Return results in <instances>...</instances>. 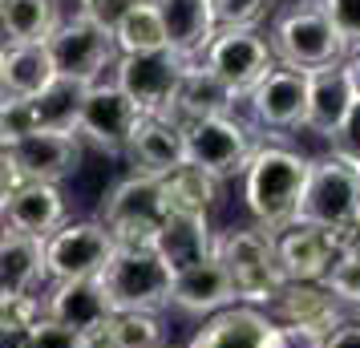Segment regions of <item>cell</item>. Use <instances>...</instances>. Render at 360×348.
I'll return each instance as SVG.
<instances>
[{
  "label": "cell",
  "mask_w": 360,
  "mask_h": 348,
  "mask_svg": "<svg viewBox=\"0 0 360 348\" xmlns=\"http://www.w3.org/2000/svg\"><path fill=\"white\" fill-rule=\"evenodd\" d=\"M311 158L295 154L288 146H259L243 170V202L255 227L267 235H279L300 215L304 183H308Z\"/></svg>",
  "instance_id": "cell-1"
},
{
  "label": "cell",
  "mask_w": 360,
  "mask_h": 348,
  "mask_svg": "<svg viewBox=\"0 0 360 348\" xmlns=\"http://www.w3.org/2000/svg\"><path fill=\"white\" fill-rule=\"evenodd\" d=\"M214 259L223 264L231 288H235V304H247V308H267L271 296L288 283L276 259V235L259 231V227L219 231L214 235Z\"/></svg>",
  "instance_id": "cell-2"
},
{
  "label": "cell",
  "mask_w": 360,
  "mask_h": 348,
  "mask_svg": "<svg viewBox=\"0 0 360 348\" xmlns=\"http://www.w3.org/2000/svg\"><path fill=\"white\" fill-rule=\"evenodd\" d=\"M174 271L158 259L154 247H114L110 264L101 267V292L114 312H162L170 304Z\"/></svg>",
  "instance_id": "cell-3"
},
{
  "label": "cell",
  "mask_w": 360,
  "mask_h": 348,
  "mask_svg": "<svg viewBox=\"0 0 360 348\" xmlns=\"http://www.w3.org/2000/svg\"><path fill=\"white\" fill-rule=\"evenodd\" d=\"M98 223L110 231L114 247H154L166 223L162 186L150 174H126L122 183L101 199Z\"/></svg>",
  "instance_id": "cell-4"
},
{
  "label": "cell",
  "mask_w": 360,
  "mask_h": 348,
  "mask_svg": "<svg viewBox=\"0 0 360 348\" xmlns=\"http://www.w3.org/2000/svg\"><path fill=\"white\" fill-rule=\"evenodd\" d=\"M360 219V170L340 158H316L308 166V183L300 199L295 223H311L324 231L348 235Z\"/></svg>",
  "instance_id": "cell-5"
},
{
  "label": "cell",
  "mask_w": 360,
  "mask_h": 348,
  "mask_svg": "<svg viewBox=\"0 0 360 348\" xmlns=\"http://www.w3.org/2000/svg\"><path fill=\"white\" fill-rule=\"evenodd\" d=\"M271 53H276V65L300 69V73H311V69H328L344 61V41L336 37L332 20L324 17L320 4H295L283 17L276 20L271 29Z\"/></svg>",
  "instance_id": "cell-6"
},
{
  "label": "cell",
  "mask_w": 360,
  "mask_h": 348,
  "mask_svg": "<svg viewBox=\"0 0 360 348\" xmlns=\"http://www.w3.org/2000/svg\"><path fill=\"white\" fill-rule=\"evenodd\" d=\"M182 138H186V162L198 166V170H207L214 183L243 174L247 162H251V154L259 150L251 142V130L235 114L191 122V126H182Z\"/></svg>",
  "instance_id": "cell-7"
},
{
  "label": "cell",
  "mask_w": 360,
  "mask_h": 348,
  "mask_svg": "<svg viewBox=\"0 0 360 348\" xmlns=\"http://www.w3.org/2000/svg\"><path fill=\"white\" fill-rule=\"evenodd\" d=\"M114 255V239L98 219H69L45 239V280H98Z\"/></svg>",
  "instance_id": "cell-8"
},
{
  "label": "cell",
  "mask_w": 360,
  "mask_h": 348,
  "mask_svg": "<svg viewBox=\"0 0 360 348\" xmlns=\"http://www.w3.org/2000/svg\"><path fill=\"white\" fill-rule=\"evenodd\" d=\"M186 61H179L170 49L158 53H117L114 61V85L134 101L142 117H170L174 85H179Z\"/></svg>",
  "instance_id": "cell-9"
},
{
  "label": "cell",
  "mask_w": 360,
  "mask_h": 348,
  "mask_svg": "<svg viewBox=\"0 0 360 348\" xmlns=\"http://www.w3.org/2000/svg\"><path fill=\"white\" fill-rule=\"evenodd\" d=\"M45 45H49V57H53L57 77H73V82H85V85L101 82V77L114 69V61H117L114 33H105V29H98V25H89L85 17L61 20Z\"/></svg>",
  "instance_id": "cell-10"
},
{
  "label": "cell",
  "mask_w": 360,
  "mask_h": 348,
  "mask_svg": "<svg viewBox=\"0 0 360 348\" xmlns=\"http://www.w3.org/2000/svg\"><path fill=\"white\" fill-rule=\"evenodd\" d=\"M202 65L243 101L263 73L276 69V53L259 29H219L202 53Z\"/></svg>",
  "instance_id": "cell-11"
},
{
  "label": "cell",
  "mask_w": 360,
  "mask_h": 348,
  "mask_svg": "<svg viewBox=\"0 0 360 348\" xmlns=\"http://www.w3.org/2000/svg\"><path fill=\"white\" fill-rule=\"evenodd\" d=\"M138 122H142V114L114 85V77H101L85 94L82 117H77V138L89 142V146H98L101 154H126Z\"/></svg>",
  "instance_id": "cell-12"
},
{
  "label": "cell",
  "mask_w": 360,
  "mask_h": 348,
  "mask_svg": "<svg viewBox=\"0 0 360 348\" xmlns=\"http://www.w3.org/2000/svg\"><path fill=\"white\" fill-rule=\"evenodd\" d=\"M263 312L276 328L295 332V336H311V340H324L344 320V308L332 299L324 283H283Z\"/></svg>",
  "instance_id": "cell-13"
},
{
  "label": "cell",
  "mask_w": 360,
  "mask_h": 348,
  "mask_svg": "<svg viewBox=\"0 0 360 348\" xmlns=\"http://www.w3.org/2000/svg\"><path fill=\"white\" fill-rule=\"evenodd\" d=\"M340 251L344 235L311 227V223H292L276 235V259L288 283H320Z\"/></svg>",
  "instance_id": "cell-14"
},
{
  "label": "cell",
  "mask_w": 360,
  "mask_h": 348,
  "mask_svg": "<svg viewBox=\"0 0 360 348\" xmlns=\"http://www.w3.org/2000/svg\"><path fill=\"white\" fill-rule=\"evenodd\" d=\"M243 101L251 105V117L267 130H300L308 110V73L288 65L267 69Z\"/></svg>",
  "instance_id": "cell-15"
},
{
  "label": "cell",
  "mask_w": 360,
  "mask_h": 348,
  "mask_svg": "<svg viewBox=\"0 0 360 348\" xmlns=\"http://www.w3.org/2000/svg\"><path fill=\"white\" fill-rule=\"evenodd\" d=\"M13 162L20 166V179L25 183H49L61 186L65 179L77 174L82 166V138L77 134H25L13 146Z\"/></svg>",
  "instance_id": "cell-16"
},
{
  "label": "cell",
  "mask_w": 360,
  "mask_h": 348,
  "mask_svg": "<svg viewBox=\"0 0 360 348\" xmlns=\"http://www.w3.org/2000/svg\"><path fill=\"white\" fill-rule=\"evenodd\" d=\"M186 348H283V328H276L263 308L231 304L207 316Z\"/></svg>",
  "instance_id": "cell-17"
},
{
  "label": "cell",
  "mask_w": 360,
  "mask_h": 348,
  "mask_svg": "<svg viewBox=\"0 0 360 348\" xmlns=\"http://www.w3.org/2000/svg\"><path fill=\"white\" fill-rule=\"evenodd\" d=\"M158 17H162L166 49L179 61H202V53L211 45V37L219 33L211 17V0H154Z\"/></svg>",
  "instance_id": "cell-18"
},
{
  "label": "cell",
  "mask_w": 360,
  "mask_h": 348,
  "mask_svg": "<svg viewBox=\"0 0 360 348\" xmlns=\"http://www.w3.org/2000/svg\"><path fill=\"white\" fill-rule=\"evenodd\" d=\"M170 304L186 316H202L207 320V316L223 312V308L235 304V288H231L223 264L211 255L202 264H191V267H182V271H174V280H170Z\"/></svg>",
  "instance_id": "cell-19"
},
{
  "label": "cell",
  "mask_w": 360,
  "mask_h": 348,
  "mask_svg": "<svg viewBox=\"0 0 360 348\" xmlns=\"http://www.w3.org/2000/svg\"><path fill=\"white\" fill-rule=\"evenodd\" d=\"M126 158L134 162V174H150V179H162L174 166L186 162V138L182 126L174 117H142L138 130H134Z\"/></svg>",
  "instance_id": "cell-20"
},
{
  "label": "cell",
  "mask_w": 360,
  "mask_h": 348,
  "mask_svg": "<svg viewBox=\"0 0 360 348\" xmlns=\"http://www.w3.org/2000/svg\"><path fill=\"white\" fill-rule=\"evenodd\" d=\"M41 299H45V316L57 320V324H65V328H73L82 340L94 336L105 324V316L114 312L98 280H61V283H53L49 296H41Z\"/></svg>",
  "instance_id": "cell-21"
},
{
  "label": "cell",
  "mask_w": 360,
  "mask_h": 348,
  "mask_svg": "<svg viewBox=\"0 0 360 348\" xmlns=\"http://www.w3.org/2000/svg\"><path fill=\"white\" fill-rule=\"evenodd\" d=\"M4 227L20 235H33V239H49L61 223H69L65 211V195L61 186L49 183H20V191L8 199V207L0 211Z\"/></svg>",
  "instance_id": "cell-22"
},
{
  "label": "cell",
  "mask_w": 360,
  "mask_h": 348,
  "mask_svg": "<svg viewBox=\"0 0 360 348\" xmlns=\"http://www.w3.org/2000/svg\"><path fill=\"white\" fill-rule=\"evenodd\" d=\"M235 94L214 77L202 61H191L182 69L179 85H174V101H170V117L179 126L202 122V117H219V114H235Z\"/></svg>",
  "instance_id": "cell-23"
},
{
  "label": "cell",
  "mask_w": 360,
  "mask_h": 348,
  "mask_svg": "<svg viewBox=\"0 0 360 348\" xmlns=\"http://www.w3.org/2000/svg\"><path fill=\"white\" fill-rule=\"evenodd\" d=\"M57 77L49 45H0V98L29 101Z\"/></svg>",
  "instance_id": "cell-24"
},
{
  "label": "cell",
  "mask_w": 360,
  "mask_h": 348,
  "mask_svg": "<svg viewBox=\"0 0 360 348\" xmlns=\"http://www.w3.org/2000/svg\"><path fill=\"white\" fill-rule=\"evenodd\" d=\"M154 251L170 271L202 264L214 255V227L207 215H166L162 231L154 239Z\"/></svg>",
  "instance_id": "cell-25"
},
{
  "label": "cell",
  "mask_w": 360,
  "mask_h": 348,
  "mask_svg": "<svg viewBox=\"0 0 360 348\" xmlns=\"http://www.w3.org/2000/svg\"><path fill=\"white\" fill-rule=\"evenodd\" d=\"M352 105V89L344 82L340 65L328 69H311L308 73V110H304V130L320 134V138H332L336 126L344 122Z\"/></svg>",
  "instance_id": "cell-26"
},
{
  "label": "cell",
  "mask_w": 360,
  "mask_h": 348,
  "mask_svg": "<svg viewBox=\"0 0 360 348\" xmlns=\"http://www.w3.org/2000/svg\"><path fill=\"white\" fill-rule=\"evenodd\" d=\"M85 94H89V85L85 82L53 77L37 98H29L33 130H41V134H77V117H82Z\"/></svg>",
  "instance_id": "cell-27"
},
{
  "label": "cell",
  "mask_w": 360,
  "mask_h": 348,
  "mask_svg": "<svg viewBox=\"0 0 360 348\" xmlns=\"http://www.w3.org/2000/svg\"><path fill=\"white\" fill-rule=\"evenodd\" d=\"M41 280H45V239L4 231V239H0V288H4V296L37 292Z\"/></svg>",
  "instance_id": "cell-28"
},
{
  "label": "cell",
  "mask_w": 360,
  "mask_h": 348,
  "mask_svg": "<svg viewBox=\"0 0 360 348\" xmlns=\"http://www.w3.org/2000/svg\"><path fill=\"white\" fill-rule=\"evenodd\" d=\"M61 0H0L4 45H41L61 25Z\"/></svg>",
  "instance_id": "cell-29"
},
{
  "label": "cell",
  "mask_w": 360,
  "mask_h": 348,
  "mask_svg": "<svg viewBox=\"0 0 360 348\" xmlns=\"http://www.w3.org/2000/svg\"><path fill=\"white\" fill-rule=\"evenodd\" d=\"M158 186H162L166 215H207L211 219L214 202H219V183L207 170H198L191 162H182L170 174H162Z\"/></svg>",
  "instance_id": "cell-30"
},
{
  "label": "cell",
  "mask_w": 360,
  "mask_h": 348,
  "mask_svg": "<svg viewBox=\"0 0 360 348\" xmlns=\"http://www.w3.org/2000/svg\"><path fill=\"white\" fill-rule=\"evenodd\" d=\"M89 348H162V320L154 312H110L94 336H85Z\"/></svg>",
  "instance_id": "cell-31"
},
{
  "label": "cell",
  "mask_w": 360,
  "mask_h": 348,
  "mask_svg": "<svg viewBox=\"0 0 360 348\" xmlns=\"http://www.w3.org/2000/svg\"><path fill=\"white\" fill-rule=\"evenodd\" d=\"M114 45H117V53H158V49H166L162 17H158L154 0L130 4V13L114 25Z\"/></svg>",
  "instance_id": "cell-32"
},
{
  "label": "cell",
  "mask_w": 360,
  "mask_h": 348,
  "mask_svg": "<svg viewBox=\"0 0 360 348\" xmlns=\"http://www.w3.org/2000/svg\"><path fill=\"white\" fill-rule=\"evenodd\" d=\"M332 292V299L340 304V308H356L360 304V255L352 247H344L332 267H328V276L320 280Z\"/></svg>",
  "instance_id": "cell-33"
},
{
  "label": "cell",
  "mask_w": 360,
  "mask_h": 348,
  "mask_svg": "<svg viewBox=\"0 0 360 348\" xmlns=\"http://www.w3.org/2000/svg\"><path fill=\"white\" fill-rule=\"evenodd\" d=\"M271 0H211L214 29H255L267 17Z\"/></svg>",
  "instance_id": "cell-34"
},
{
  "label": "cell",
  "mask_w": 360,
  "mask_h": 348,
  "mask_svg": "<svg viewBox=\"0 0 360 348\" xmlns=\"http://www.w3.org/2000/svg\"><path fill=\"white\" fill-rule=\"evenodd\" d=\"M324 8V17L332 20L336 37L344 41V53L360 49V0H316Z\"/></svg>",
  "instance_id": "cell-35"
},
{
  "label": "cell",
  "mask_w": 360,
  "mask_h": 348,
  "mask_svg": "<svg viewBox=\"0 0 360 348\" xmlns=\"http://www.w3.org/2000/svg\"><path fill=\"white\" fill-rule=\"evenodd\" d=\"M328 146H332V158H340V162L360 170V101L348 105V114H344V122L336 126V134L328 138Z\"/></svg>",
  "instance_id": "cell-36"
},
{
  "label": "cell",
  "mask_w": 360,
  "mask_h": 348,
  "mask_svg": "<svg viewBox=\"0 0 360 348\" xmlns=\"http://www.w3.org/2000/svg\"><path fill=\"white\" fill-rule=\"evenodd\" d=\"M130 4H138V0H77V17H85L89 25H98L105 33H114V25L130 13Z\"/></svg>",
  "instance_id": "cell-37"
},
{
  "label": "cell",
  "mask_w": 360,
  "mask_h": 348,
  "mask_svg": "<svg viewBox=\"0 0 360 348\" xmlns=\"http://www.w3.org/2000/svg\"><path fill=\"white\" fill-rule=\"evenodd\" d=\"M29 348H82V336L65 324H57L49 316H41L29 328Z\"/></svg>",
  "instance_id": "cell-38"
},
{
  "label": "cell",
  "mask_w": 360,
  "mask_h": 348,
  "mask_svg": "<svg viewBox=\"0 0 360 348\" xmlns=\"http://www.w3.org/2000/svg\"><path fill=\"white\" fill-rule=\"evenodd\" d=\"M20 183H25V179H20V166L13 162L8 146H0V211H4V207H8V199L20 191Z\"/></svg>",
  "instance_id": "cell-39"
},
{
  "label": "cell",
  "mask_w": 360,
  "mask_h": 348,
  "mask_svg": "<svg viewBox=\"0 0 360 348\" xmlns=\"http://www.w3.org/2000/svg\"><path fill=\"white\" fill-rule=\"evenodd\" d=\"M320 348H360V320H348L344 316L340 324L320 340Z\"/></svg>",
  "instance_id": "cell-40"
},
{
  "label": "cell",
  "mask_w": 360,
  "mask_h": 348,
  "mask_svg": "<svg viewBox=\"0 0 360 348\" xmlns=\"http://www.w3.org/2000/svg\"><path fill=\"white\" fill-rule=\"evenodd\" d=\"M340 73H344V82H348V89H352V101H360V49L356 53H344Z\"/></svg>",
  "instance_id": "cell-41"
},
{
  "label": "cell",
  "mask_w": 360,
  "mask_h": 348,
  "mask_svg": "<svg viewBox=\"0 0 360 348\" xmlns=\"http://www.w3.org/2000/svg\"><path fill=\"white\" fill-rule=\"evenodd\" d=\"M0 348H29V332L0 324Z\"/></svg>",
  "instance_id": "cell-42"
},
{
  "label": "cell",
  "mask_w": 360,
  "mask_h": 348,
  "mask_svg": "<svg viewBox=\"0 0 360 348\" xmlns=\"http://www.w3.org/2000/svg\"><path fill=\"white\" fill-rule=\"evenodd\" d=\"M344 247H352L360 255V219H356V227H352V231L344 235Z\"/></svg>",
  "instance_id": "cell-43"
},
{
  "label": "cell",
  "mask_w": 360,
  "mask_h": 348,
  "mask_svg": "<svg viewBox=\"0 0 360 348\" xmlns=\"http://www.w3.org/2000/svg\"><path fill=\"white\" fill-rule=\"evenodd\" d=\"M0 146H8V138H4V105H0Z\"/></svg>",
  "instance_id": "cell-44"
},
{
  "label": "cell",
  "mask_w": 360,
  "mask_h": 348,
  "mask_svg": "<svg viewBox=\"0 0 360 348\" xmlns=\"http://www.w3.org/2000/svg\"><path fill=\"white\" fill-rule=\"evenodd\" d=\"M4 231H8V227H4V219H0V239H4Z\"/></svg>",
  "instance_id": "cell-45"
},
{
  "label": "cell",
  "mask_w": 360,
  "mask_h": 348,
  "mask_svg": "<svg viewBox=\"0 0 360 348\" xmlns=\"http://www.w3.org/2000/svg\"><path fill=\"white\" fill-rule=\"evenodd\" d=\"M4 299H8V296H4V288H0V308H4Z\"/></svg>",
  "instance_id": "cell-46"
},
{
  "label": "cell",
  "mask_w": 360,
  "mask_h": 348,
  "mask_svg": "<svg viewBox=\"0 0 360 348\" xmlns=\"http://www.w3.org/2000/svg\"><path fill=\"white\" fill-rule=\"evenodd\" d=\"M356 320H360V304H356Z\"/></svg>",
  "instance_id": "cell-47"
},
{
  "label": "cell",
  "mask_w": 360,
  "mask_h": 348,
  "mask_svg": "<svg viewBox=\"0 0 360 348\" xmlns=\"http://www.w3.org/2000/svg\"><path fill=\"white\" fill-rule=\"evenodd\" d=\"M82 348H89V344H85V340H82Z\"/></svg>",
  "instance_id": "cell-48"
},
{
  "label": "cell",
  "mask_w": 360,
  "mask_h": 348,
  "mask_svg": "<svg viewBox=\"0 0 360 348\" xmlns=\"http://www.w3.org/2000/svg\"><path fill=\"white\" fill-rule=\"evenodd\" d=\"M162 348H166V344H162Z\"/></svg>",
  "instance_id": "cell-49"
}]
</instances>
